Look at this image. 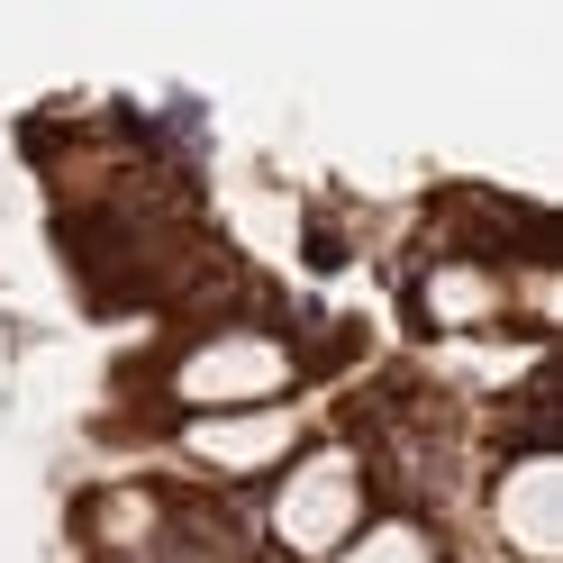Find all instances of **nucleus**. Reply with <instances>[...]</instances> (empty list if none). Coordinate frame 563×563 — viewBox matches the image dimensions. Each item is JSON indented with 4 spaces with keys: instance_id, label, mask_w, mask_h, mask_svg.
I'll return each mask as SVG.
<instances>
[{
    "instance_id": "obj_1",
    "label": "nucleus",
    "mask_w": 563,
    "mask_h": 563,
    "mask_svg": "<svg viewBox=\"0 0 563 563\" xmlns=\"http://www.w3.org/2000/svg\"><path fill=\"white\" fill-rule=\"evenodd\" d=\"M373 454L355 437H309L291 464L264 482V509H255V545L273 563H328L355 527L373 518Z\"/></svg>"
},
{
    "instance_id": "obj_2",
    "label": "nucleus",
    "mask_w": 563,
    "mask_h": 563,
    "mask_svg": "<svg viewBox=\"0 0 563 563\" xmlns=\"http://www.w3.org/2000/svg\"><path fill=\"white\" fill-rule=\"evenodd\" d=\"M309 355L282 328L264 319H228V328H200L164 355L155 391L173 418H219V409H273V400H300Z\"/></svg>"
},
{
    "instance_id": "obj_3",
    "label": "nucleus",
    "mask_w": 563,
    "mask_h": 563,
    "mask_svg": "<svg viewBox=\"0 0 563 563\" xmlns=\"http://www.w3.org/2000/svg\"><path fill=\"white\" fill-rule=\"evenodd\" d=\"M300 445H309V409H300V400H273V409H219V418H173V464H183L191 482H219V490H255V482H273Z\"/></svg>"
},
{
    "instance_id": "obj_4",
    "label": "nucleus",
    "mask_w": 563,
    "mask_h": 563,
    "mask_svg": "<svg viewBox=\"0 0 563 563\" xmlns=\"http://www.w3.org/2000/svg\"><path fill=\"white\" fill-rule=\"evenodd\" d=\"M482 518H490V545L509 563H563V454L537 437L518 445L482 490Z\"/></svg>"
},
{
    "instance_id": "obj_5",
    "label": "nucleus",
    "mask_w": 563,
    "mask_h": 563,
    "mask_svg": "<svg viewBox=\"0 0 563 563\" xmlns=\"http://www.w3.org/2000/svg\"><path fill=\"white\" fill-rule=\"evenodd\" d=\"M91 563H183V490L164 482H110L82 500Z\"/></svg>"
},
{
    "instance_id": "obj_6",
    "label": "nucleus",
    "mask_w": 563,
    "mask_h": 563,
    "mask_svg": "<svg viewBox=\"0 0 563 563\" xmlns=\"http://www.w3.org/2000/svg\"><path fill=\"white\" fill-rule=\"evenodd\" d=\"M509 319V264H490V255H445L418 273V328H437V336H482V328H500Z\"/></svg>"
},
{
    "instance_id": "obj_7",
    "label": "nucleus",
    "mask_w": 563,
    "mask_h": 563,
    "mask_svg": "<svg viewBox=\"0 0 563 563\" xmlns=\"http://www.w3.org/2000/svg\"><path fill=\"white\" fill-rule=\"evenodd\" d=\"M328 563H454V554H445V537L418 509H373Z\"/></svg>"
}]
</instances>
